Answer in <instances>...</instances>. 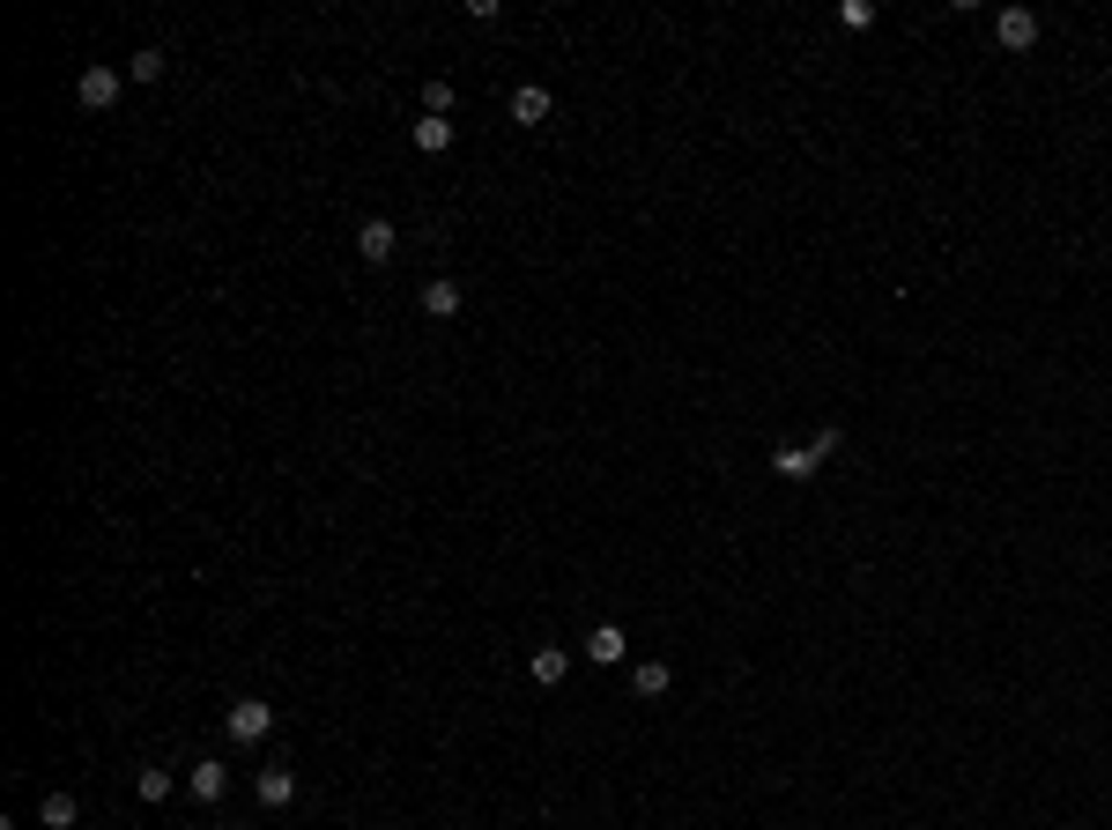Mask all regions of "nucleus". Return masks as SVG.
Returning a JSON list of instances; mask_svg holds the SVG:
<instances>
[{"mask_svg": "<svg viewBox=\"0 0 1112 830\" xmlns=\"http://www.w3.org/2000/svg\"><path fill=\"white\" fill-rule=\"evenodd\" d=\"M223 727H230L238 749H260L267 734H275V705H267V697H238V705L223 712Z\"/></svg>", "mask_w": 1112, "mask_h": 830, "instance_id": "obj_1", "label": "nucleus"}, {"mask_svg": "<svg viewBox=\"0 0 1112 830\" xmlns=\"http://www.w3.org/2000/svg\"><path fill=\"white\" fill-rule=\"evenodd\" d=\"M120 89H126V75H120V67H83V83H75V97H83V112H112V104H120Z\"/></svg>", "mask_w": 1112, "mask_h": 830, "instance_id": "obj_2", "label": "nucleus"}, {"mask_svg": "<svg viewBox=\"0 0 1112 830\" xmlns=\"http://www.w3.org/2000/svg\"><path fill=\"white\" fill-rule=\"evenodd\" d=\"M994 45H1001V52H1030V45H1038V15H1030V8H1001V15H994Z\"/></svg>", "mask_w": 1112, "mask_h": 830, "instance_id": "obj_3", "label": "nucleus"}, {"mask_svg": "<svg viewBox=\"0 0 1112 830\" xmlns=\"http://www.w3.org/2000/svg\"><path fill=\"white\" fill-rule=\"evenodd\" d=\"M586 661H594V667H623V661H630V638H623L616 622H594V638H586Z\"/></svg>", "mask_w": 1112, "mask_h": 830, "instance_id": "obj_4", "label": "nucleus"}, {"mask_svg": "<svg viewBox=\"0 0 1112 830\" xmlns=\"http://www.w3.org/2000/svg\"><path fill=\"white\" fill-rule=\"evenodd\" d=\"M186 793H193V801H208V808H215V801H223V793H230V771H223V764H215V756H201V764H193V771H186Z\"/></svg>", "mask_w": 1112, "mask_h": 830, "instance_id": "obj_5", "label": "nucleus"}, {"mask_svg": "<svg viewBox=\"0 0 1112 830\" xmlns=\"http://www.w3.org/2000/svg\"><path fill=\"white\" fill-rule=\"evenodd\" d=\"M527 675H535L541 690H557V682L572 675V653H564V645H535V653H527Z\"/></svg>", "mask_w": 1112, "mask_h": 830, "instance_id": "obj_6", "label": "nucleus"}, {"mask_svg": "<svg viewBox=\"0 0 1112 830\" xmlns=\"http://www.w3.org/2000/svg\"><path fill=\"white\" fill-rule=\"evenodd\" d=\"M252 793H260V808H289V801H297V771H283V764H267V771L252 779Z\"/></svg>", "mask_w": 1112, "mask_h": 830, "instance_id": "obj_7", "label": "nucleus"}, {"mask_svg": "<svg viewBox=\"0 0 1112 830\" xmlns=\"http://www.w3.org/2000/svg\"><path fill=\"white\" fill-rule=\"evenodd\" d=\"M415 304H423V312H430V319H453V312H460V282H453V275H430V282H423V297H415Z\"/></svg>", "mask_w": 1112, "mask_h": 830, "instance_id": "obj_8", "label": "nucleus"}, {"mask_svg": "<svg viewBox=\"0 0 1112 830\" xmlns=\"http://www.w3.org/2000/svg\"><path fill=\"white\" fill-rule=\"evenodd\" d=\"M393 246H401V230H393L386 215H371L364 230H357V252H364V260H393Z\"/></svg>", "mask_w": 1112, "mask_h": 830, "instance_id": "obj_9", "label": "nucleus"}, {"mask_svg": "<svg viewBox=\"0 0 1112 830\" xmlns=\"http://www.w3.org/2000/svg\"><path fill=\"white\" fill-rule=\"evenodd\" d=\"M816 467H824L816 445H779V453H772V475H786V482H809Z\"/></svg>", "mask_w": 1112, "mask_h": 830, "instance_id": "obj_10", "label": "nucleus"}, {"mask_svg": "<svg viewBox=\"0 0 1112 830\" xmlns=\"http://www.w3.org/2000/svg\"><path fill=\"white\" fill-rule=\"evenodd\" d=\"M549 104H557V97H549L541 83H520V89H512V120H520V126H541V120H549Z\"/></svg>", "mask_w": 1112, "mask_h": 830, "instance_id": "obj_11", "label": "nucleus"}, {"mask_svg": "<svg viewBox=\"0 0 1112 830\" xmlns=\"http://www.w3.org/2000/svg\"><path fill=\"white\" fill-rule=\"evenodd\" d=\"M75 816H83V801H75V793H45V801H38V823L45 830H75Z\"/></svg>", "mask_w": 1112, "mask_h": 830, "instance_id": "obj_12", "label": "nucleus"}, {"mask_svg": "<svg viewBox=\"0 0 1112 830\" xmlns=\"http://www.w3.org/2000/svg\"><path fill=\"white\" fill-rule=\"evenodd\" d=\"M415 149H423V156H446V149H453V120H430V112H423V120H415Z\"/></svg>", "mask_w": 1112, "mask_h": 830, "instance_id": "obj_13", "label": "nucleus"}, {"mask_svg": "<svg viewBox=\"0 0 1112 830\" xmlns=\"http://www.w3.org/2000/svg\"><path fill=\"white\" fill-rule=\"evenodd\" d=\"M667 682H675L667 661H638V667H630V690H638V697H667Z\"/></svg>", "mask_w": 1112, "mask_h": 830, "instance_id": "obj_14", "label": "nucleus"}, {"mask_svg": "<svg viewBox=\"0 0 1112 830\" xmlns=\"http://www.w3.org/2000/svg\"><path fill=\"white\" fill-rule=\"evenodd\" d=\"M126 75H134V83H164V45H141V52L126 60Z\"/></svg>", "mask_w": 1112, "mask_h": 830, "instance_id": "obj_15", "label": "nucleus"}, {"mask_svg": "<svg viewBox=\"0 0 1112 830\" xmlns=\"http://www.w3.org/2000/svg\"><path fill=\"white\" fill-rule=\"evenodd\" d=\"M423 112H430V120H446V112H453V83H446V75H438V83H423Z\"/></svg>", "mask_w": 1112, "mask_h": 830, "instance_id": "obj_16", "label": "nucleus"}, {"mask_svg": "<svg viewBox=\"0 0 1112 830\" xmlns=\"http://www.w3.org/2000/svg\"><path fill=\"white\" fill-rule=\"evenodd\" d=\"M838 23H846V30H875V8H867V0H846Z\"/></svg>", "mask_w": 1112, "mask_h": 830, "instance_id": "obj_17", "label": "nucleus"}, {"mask_svg": "<svg viewBox=\"0 0 1112 830\" xmlns=\"http://www.w3.org/2000/svg\"><path fill=\"white\" fill-rule=\"evenodd\" d=\"M134 793H141V801H164V793H171V771H141V779H134Z\"/></svg>", "mask_w": 1112, "mask_h": 830, "instance_id": "obj_18", "label": "nucleus"}, {"mask_svg": "<svg viewBox=\"0 0 1112 830\" xmlns=\"http://www.w3.org/2000/svg\"><path fill=\"white\" fill-rule=\"evenodd\" d=\"M809 445H816V460H830V453H838V445H846V430H838V423H824V430H816Z\"/></svg>", "mask_w": 1112, "mask_h": 830, "instance_id": "obj_19", "label": "nucleus"}]
</instances>
